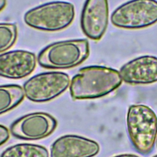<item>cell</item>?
<instances>
[{
    "label": "cell",
    "instance_id": "cell-3",
    "mask_svg": "<svg viewBox=\"0 0 157 157\" xmlns=\"http://www.w3.org/2000/svg\"><path fill=\"white\" fill-rule=\"evenodd\" d=\"M89 43L86 39H72L56 42L39 53L37 62L43 67L66 69L83 62L89 56Z\"/></svg>",
    "mask_w": 157,
    "mask_h": 157
},
{
    "label": "cell",
    "instance_id": "cell-8",
    "mask_svg": "<svg viewBox=\"0 0 157 157\" xmlns=\"http://www.w3.org/2000/svg\"><path fill=\"white\" fill-rule=\"evenodd\" d=\"M108 23V0H86L80 20L83 33L92 40H99L105 34Z\"/></svg>",
    "mask_w": 157,
    "mask_h": 157
},
{
    "label": "cell",
    "instance_id": "cell-12",
    "mask_svg": "<svg viewBox=\"0 0 157 157\" xmlns=\"http://www.w3.org/2000/svg\"><path fill=\"white\" fill-rule=\"evenodd\" d=\"M25 97L23 88L18 85H0V115L19 105Z\"/></svg>",
    "mask_w": 157,
    "mask_h": 157
},
{
    "label": "cell",
    "instance_id": "cell-5",
    "mask_svg": "<svg viewBox=\"0 0 157 157\" xmlns=\"http://www.w3.org/2000/svg\"><path fill=\"white\" fill-rule=\"evenodd\" d=\"M110 21L115 26L126 29H139L157 22L156 0H129L117 7Z\"/></svg>",
    "mask_w": 157,
    "mask_h": 157
},
{
    "label": "cell",
    "instance_id": "cell-10",
    "mask_svg": "<svg viewBox=\"0 0 157 157\" xmlns=\"http://www.w3.org/2000/svg\"><path fill=\"white\" fill-rule=\"evenodd\" d=\"M119 73L122 80L131 85H148L157 82V57L144 55L123 65Z\"/></svg>",
    "mask_w": 157,
    "mask_h": 157
},
{
    "label": "cell",
    "instance_id": "cell-4",
    "mask_svg": "<svg viewBox=\"0 0 157 157\" xmlns=\"http://www.w3.org/2000/svg\"><path fill=\"white\" fill-rule=\"evenodd\" d=\"M74 5L65 1L45 3L27 11L24 21L29 26L44 31L55 32L68 27L74 20Z\"/></svg>",
    "mask_w": 157,
    "mask_h": 157
},
{
    "label": "cell",
    "instance_id": "cell-16",
    "mask_svg": "<svg viewBox=\"0 0 157 157\" xmlns=\"http://www.w3.org/2000/svg\"><path fill=\"white\" fill-rule=\"evenodd\" d=\"M113 157H140L134 154H129V153H126V154H121V155H118Z\"/></svg>",
    "mask_w": 157,
    "mask_h": 157
},
{
    "label": "cell",
    "instance_id": "cell-1",
    "mask_svg": "<svg viewBox=\"0 0 157 157\" xmlns=\"http://www.w3.org/2000/svg\"><path fill=\"white\" fill-rule=\"evenodd\" d=\"M122 81L119 71L115 69L103 66L84 67L71 81V96L74 100L101 98L118 88Z\"/></svg>",
    "mask_w": 157,
    "mask_h": 157
},
{
    "label": "cell",
    "instance_id": "cell-13",
    "mask_svg": "<svg viewBox=\"0 0 157 157\" xmlns=\"http://www.w3.org/2000/svg\"><path fill=\"white\" fill-rule=\"evenodd\" d=\"M0 157H49V153L44 146L23 143L8 147Z\"/></svg>",
    "mask_w": 157,
    "mask_h": 157
},
{
    "label": "cell",
    "instance_id": "cell-7",
    "mask_svg": "<svg viewBox=\"0 0 157 157\" xmlns=\"http://www.w3.org/2000/svg\"><path fill=\"white\" fill-rule=\"evenodd\" d=\"M57 126L56 120L51 115L42 112L26 114L11 125V134L24 140H39L50 135Z\"/></svg>",
    "mask_w": 157,
    "mask_h": 157
},
{
    "label": "cell",
    "instance_id": "cell-18",
    "mask_svg": "<svg viewBox=\"0 0 157 157\" xmlns=\"http://www.w3.org/2000/svg\"><path fill=\"white\" fill-rule=\"evenodd\" d=\"M153 157H157V155H155V156H153Z\"/></svg>",
    "mask_w": 157,
    "mask_h": 157
},
{
    "label": "cell",
    "instance_id": "cell-17",
    "mask_svg": "<svg viewBox=\"0 0 157 157\" xmlns=\"http://www.w3.org/2000/svg\"><path fill=\"white\" fill-rule=\"evenodd\" d=\"M7 4V1L6 0H0V12L2 11Z\"/></svg>",
    "mask_w": 157,
    "mask_h": 157
},
{
    "label": "cell",
    "instance_id": "cell-2",
    "mask_svg": "<svg viewBox=\"0 0 157 157\" xmlns=\"http://www.w3.org/2000/svg\"><path fill=\"white\" fill-rule=\"evenodd\" d=\"M126 125L134 148L142 155L150 153L157 137V116L155 112L145 105H131L126 115Z\"/></svg>",
    "mask_w": 157,
    "mask_h": 157
},
{
    "label": "cell",
    "instance_id": "cell-11",
    "mask_svg": "<svg viewBox=\"0 0 157 157\" xmlns=\"http://www.w3.org/2000/svg\"><path fill=\"white\" fill-rule=\"evenodd\" d=\"M37 58L33 52L17 50L0 54V76L20 79L30 75L35 69Z\"/></svg>",
    "mask_w": 157,
    "mask_h": 157
},
{
    "label": "cell",
    "instance_id": "cell-15",
    "mask_svg": "<svg viewBox=\"0 0 157 157\" xmlns=\"http://www.w3.org/2000/svg\"><path fill=\"white\" fill-rule=\"evenodd\" d=\"M9 137L10 134L8 129L6 126L0 124V146L6 142Z\"/></svg>",
    "mask_w": 157,
    "mask_h": 157
},
{
    "label": "cell",
    "instance_id": "cell-9",
    "mask_svg": "<svg viewBox=\"0 0 157 157\" xmlns=\"http://www.w3.org/2000/svg\"><path fill=\"white\" fill-rule=\"evenodd\" d=\"M99 150L97 142L78 135L67 134L59 137L52 144L50 157H93Z\"/></svg>",
    "mask_w": 157,
    "mask_h": 157
},
{
    "label": "cell",
    "instance_id": "cell-19",
    "mask_svg": "<svg viewBox=\"0 0 157 157\" xmlns=\"http://www.w3.org/2000/svg\"><path fill=\"white\" fill-rule=\"evenodd\" d=\"M156 147H157V137H156Z\"/></svg>",
    "mask_w": 157,
    "mask_h": 157
},
{
    "label": "cell",
    "instance_id": "cell-14",
    "mask_svg": "<svg viewBox=\"0 0 157 157\" xmlns=\"http://www.w3.org/2000/svg\"><path fill=\"white\" fill-rule=\"evenodd\" d=\"M18 29L15 24L0 23V53L11 48L16 42Z\"/></svg>",
    "mask_w": 157,
    "mask_h": 157
},
{
    "label": "cell",
    "instance_id": "cell-6",
    "mask_svg": "<svg viewBox=\"0 0 157 157\" xmlns=\"http://www.w3.org/2000/svg\"><path fill=\"white\" fill-rule=\"evenodd\" d=\"M69 76L62 72H45L26 80L23 86L25 96L35 102L50 101L64 92L70 85Z\"/></svg>",
    "mask_w": 157,
    "mask_h": 157
}]
</instances>
